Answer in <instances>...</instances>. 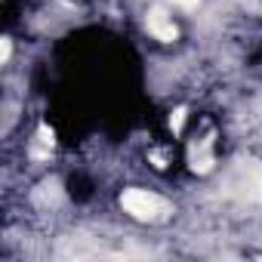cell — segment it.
I'll return each instance as SVG.
<instances>
[{
	"mask_svg": "<svg viewBox=\"0 0 262 262\" xmlns=\"http://www.w3.org/2000/svg\"><path fill=\"white\" fill-rule=\"evenodd\" d=\"M145 25H148V31H151V34H155L158 40H167V43H170V40H176V25L170 22V16H167V13H164L161 7L148 13Z\"/></svg>",
	"mask_w": 262,
	"mask_h": 262,
	"instance_id": "7a4b0ae2",
	"label": "cell"
},
{
	"mask_svg": "<svg viewBox=\"0 0 262 262\" xmlns=\"http://www.w3.org/2000/svg\"><path fill=\"white\" fill-rule=\"evenodd\" d=\"M120 207H123L129 216H133V219H139V222H151V219H158V216L167 210V204H164L158 194L142 191V188H129V191H123Z\"/></svg>",
	"mask_w": 262,
	"mask_h": 262,
	"instance_id": "6da1fadb",
	"label": "cell"
},
{
	"mask_svg": "<svg viewBox=\"0 0 262 262\" xmlns=\"http://www.w3.org/2000/svg\"><path fill=\"white\" fill-rule=\"evenodd\" d=\"M10 53H13V43H10V40H4V47H0V59L7 62V59H10Z\"/></svg>",
	"mask_w": 262,
	"mask_h": 262,
	"instance_id": "277c9868",
	"label": "cell"
},
{
	"mask_svg": "<svg viewBox=\"0 0 262 262\" xmlns=\"http://www.w3.org/2000/svg\"><path fill=\"white\" fill-rule=\"evenodd\" d=\"M182 120H185V108H179V111L173 114V120H170V126H173V129H182Z\"/></svg>",
	"mask_w": 262,
	"mask_h": 262,
	"instance_id": "3957f363",
	"label": "cell"
},
{
	"mask_svg": "<svg viewBox=\"0 0 262 262\" xmlns=\"http://www.w3.org/2000/svg\"><path fill=\"white\" fill-rule=\"evenodd\" d=\"M173 4H179V7H185V10H191V7H198V0H173Z\"/></svg>",
	"mask_w": 262,
	"mask_h": 262,
	"instance_id": "5b68a950",
	"label": "cell"
}]
</instances>
